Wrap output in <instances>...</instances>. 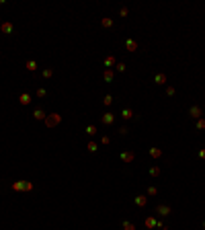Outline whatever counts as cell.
<instances>
[{"label": "cell", "mask_w": 205, "mask_h": 230, "mask_svg": "<svg viewBox=\"0 0 205 230\" xmlns=\"http://www.w3.org/2000/svg\"><path fill=\"white\" fill-rule=\"evenodd\" d=\"M197 130H205V119H197Z\"/></svg>", "instance_id": "obj_27"}, {"label": "cell", "mask_w": 205, "mask_h": 230, "mask_svg": "<svg viewBox=\"0 0 205 230\" xmlns=\"http://www.w3.org/2000/svg\"><path fill=\"white\" fill-rule=\"evenodd\" d=\"M0 29H2V33L10 35V33H12V23H2V27H0Z\"/></svg>", "instance_id": "obj_11"}, {"label": "cell", "mask_w": 205, "mask_h": 230, "mask_svg": "<svg viewBox=\"0 0 205 230\" xmlns=\"http://www.w3.org/2000/svg\"><path fill=\"white\" fill-rule=\"evenodd\" d=\"M148 152H150L152 158H160V156H162V150H160V148H150Z\"/></svg>", "instance_id": "obj_13"}, {"label": "cell", "mask_w": 205, "mask_h": 230, "mask_svg": "<svg viewBox=\"0 0 205 230\" xmlns=\"http://www.w3.org/2000/svg\"><path fill=\"white\" fill-rule=\"evenodd\" d=\"M166 80H168V76H166V74H156V78H154V82H156V84H166Z\"/></svg>", "instance_id": "obj_9"}, {"label": "cell", "mask_w": 205, "mask_h": 230, "mask_svg": "<svg viewBox=\"0 0 205 230\" xmlns=\"http://www.w3.org/2000/svg\"><path fill=\"white\" fill-rule=\"evenodd\" d=\"M166 94L172 97V94H174V87H168V89H166Z\"/></svg>", "instance_id": "obj_32"}, {"label": "cell", "mask_w": 205, "mask_h": 230, "mask_svg": "<svg viewBox=\"0 0 205 230\" xmlns=\"http://www.w3.org/2000/svg\"><path fill=\"white\" fill-rule=\"evenodd\" d=\"M189 115H191L193 119H201L203 111H201V107H199V105H193V107H191V111H189Z\"/></svg>", "instance_id": "obj_2"}, {"label": "cell", "mask_w": 205, "mask_h": 230, "mask_svg": "<svg viewBox=\"0 0 205 230\" xmlns=\"http://www.w3.org/2000/svg\"><path fill=\"white\" fill-rule=\"evenodd\" d=\"M119 14H121V17H127V14H129V10H127V8H125V6H123L121 10H119Z\"/></svg>", "instance_id": "obj_31"}, {"label": "cell", "mask_w": 205, "mask_h": 230, "mask_svg": "<svg viewBox=\"0 0 205 230\" xmlns=\"http://www.w3.org/2000/svg\"><path fill=\"white\" fill-rule=\"evenodd\" d=\"M25 66H27V70H29V72H35V70H37V62H35V60H29Z\"/></svg>", "instance_id": "obj_14"}, {"label": "cell", "mask_w": 205, "mask_h": 230, "mask_svg": "<svg viewBox=\"0 0 205 230\" xmlns=\"http://www.w3.org/2000/svg\"><path fill=\"white\" fill-rule=\"evenodd\" d=\"M156 193H158V189H156V187H148V195H150V197H152V195H156Z\"/></svg>", "instance_id": "obj_29"}, {"label": "cell", "mask_w": 205, "mask_h": 230, "mask_svg": "<svg viewBox=\"0 0 205 230\" xmlns=\"http://www.w3.org/2000/svg\"><path fill=\"white\" fill-rule=\"evenodd\" d=\"M47 92H45V89H37V97H45Z\"/></svg>", "instance_id": "obj_33"}, {"label": "cell", "mask_w": 205, "mask_h": 230, "mask_svg": "<svg viewBox=\"0 0 205 230\" xmlns=\"http://www.w3.org/2000/svg\"><path fill=\"white\" fill-rule=\"evenodd\" d=\"M33 117H35V119H43V121H45V117H47V115H45V111H43V109H35V111H33Z\"/></svg>", "instance_id": "obj_8"}, {"label": "cell", "mask_w": 205, "mask_h": 230, "mask_svg": "<svg viewBox=\"0 0 205 230\" xmlns=\"http://www.w3.org/2000/svg\"><path fill=\"white\" fill-rule=\"evenodd\" d=\"M203 228H205V222H203Z\"/></svg>", "instance_id": "obj_36"}, {"label": "cell", "mask_w": 205, "mask_h": 230, "mask_svg": "<svg viewBox=\"0 0 205 230\" xmlns=\"http://www.w3.org/2000/svg\"><path fill=\"white\" fill-rule=\"evenodd\" d=\"M12 189H14V191H23V189H25V181H14V183H12Z\"/></svg>", "instance_id": "obj_15"}, {"label": "cell", "mask_w": 205, "mask_h": 230, "mask_svg": "<svg viewBox=\"0 0 205 230\" xmlns=\"http://www.w3.org/2000/svg\"><path fill=\"white\" fill-rule=\"evenodd\" d=\"M144 224H146V228H154L158 222H156L154 218H146V220H144Z\"/></svg>", "instance_id": "obj_17"}, {"label": "cell", "mask_w": 205, "mask_h": 230, "mask_svg": "<svg viewBox=\"0 0 205 230\" xmlns=\"http://www.w3.org/2000/svg\"><path fill=\"white\" fill-rule=\"evenodd\" d=\"M111 103H113V97H111V94H105V97H103V105H107V107H109Z\"/></svg>", "instance_id": "obj_20"}, {"label": "cell", "mask_w": 205, "mask_h": 230, "mask_svg": "<svg viewBox=\"0 0 205 230\" xmlns=\"http://www.w3.org/2000/svg\"><path fill=\"white\" fill-rule=\"evenodd\" d=\"M115 64H117L115 56H107V58H105V66H107V68H111V66H115Z\"/></svg>", "instance_id": "obj_12"}, {"label": "cell", "mask_w": 205, "mask_h": 230, "mask_svg": "<svg viewBox=\"0 0 205 230\" xmlns=\"http://www.w3.org/2000/svg\"><path fill=\"white\" fill-rule=\"evenodd\" d=\"M101 144H103V146L111 144V138H109V136H103V138H101Z\"/></svg>", "instance_id": "obj_28"}, {"label": "cell", "mask_w": 205, "mask_h": 230, "mask_svg": "<svg viewBox=\"0 0 205 230\" xmlns=\"http://www.w3.org/2000/svg\"><path fill=\"white\" fill-rule=\"evenodd\" d=\"M113 121H115V113H111V111L103 113V123H105V125H111Z\"/></svg>", "instance_id": "obj_3"}, {"label": "cell", "mask_w": 205, "mask_h": 230, "mask_svg": "<svg viewBox=\"0 0 205 230\" xmlns=\"http://www.w3.org/2000/svg\"><path fill=\"white\" fill-rule=\"evenodd\" d=\"M146 203H148V197H146V195H137V197H135V205H137V208H144Z\"/></svg>", "instance_id": "obj_7"}, {"label": "cell", "mask_w": 205, "mask_h": 230, "mask_svg": "<svg viewBox=\"0 0 205 230\" xmlns=\"http://www.w3.org/2000/svg\"><path fill=\"white\" fill-rule=\"evenodd\" d=\"M51 76H53V70H51V68L43 70V78H51Z\"/></svg>", "instance_id": "obj_25"}, {"label": "cell", "mask_w": 205, "mask_h": 230, "mask_svg": "<svg viewBox=\"0 0 205 230\" xmlns=\"http://www.w3.org/2000/svg\"><path fill=\"white\" fill-rule=\"evenodd\" d=\"M119 158H121L123 162H133V160H135V154H133V152H121Z\"/></svg>", "instance_id": "obj_4"}, {"label": "cell", "mask_w": 205, "mask_h": 230, "mask_svg": "<svg viewBox=\"0 0 205 230\" xmlns=\"http://www.w3.org/2000/svg\"><path fill=\"white\" fill-rule=\"evenodd\" d=\"M19 101H21V105H29V103H31V94H29V92H21Z\"/></svg>", "instance_id": "obj_6"}, {"label": "cell", "mask_w": 205, "mask_h": 230, "mask_svg": "<svg viewBox=\"0 0 205 230\" xmlns=\"http://www.w3.org/2000/svg\"><path fill=\"white\" fill-rule=\"evenodd\" d=\"M101 25H103V27H107V29H109V27H113V21H111V19H109V17H103V21H101Z\"/></svg>", "instance_id": "obj_19"}, {"label": "cell", "mask_w": 205, "mask_h": 230, "mask_svg": "<svg viewBox=\"0 0 205 230\" xmlns=\"http://www.w3.org/2000/svg\"><path fill=\"white\" fill-rule=\"evenodd\" d=\"M105 80H107V82L113 80V70H105Z\"/></svg>", "instance_id": "obj_22"}, {"label": "cell", "mask_w": 205, "mask_h": 230, "mask_svg": "<svg viewBox=\"0 0 205 230\" xmlns=\"http://www.w3.org/2000/svg\"><path fill=\"white\" fill-rule=\"evenodd\" d=\"M33 189V183L31 181H25V191H31Z\"/></svg>", "instance_id": "obj_30"}, {"label": "cell", "mask_w": 205, "mask_h": 230, "mask_svg": "<svg viewBox=\"0 0 205 230\" xmlns=\"http://www.w3.org/2000/svg\"><path fill=\"white\" fill-rule=\"evenodd\" d=\"M86 134H88V136H94V134H96V125H86Z\"/></svg>", "instance_id": "obj_21"}, {"label": "cell", "mask_w": 205, "mask_h": 230, "mask_svg": "<svg viewBox=\"0 0 205 230\" xmlns=\"http://www.w3.org/2000/svg\"><path fill=\"white\" fill-rule=\"evenodd\" d=\"M127 132H129V130H127V128H119V134H121V136H125V134H127Z\"/></svg>", "instance_id": "obj_34"}, {"label": "cell", "mask_w": 205, "mask_h": 230, "mask_svg": "<svg viewBox=\"0 0 205 230\" xmlns=\"http://www.w3.org/2000/svg\"><path fill=\"white\" fill-rule=\"evenodd\" d=\"M125 47H127V51H135V49H137V43H135L133 39H127V41H125Z\"/></svg>", "instance_id": "obj_10"}, {"label": "cell", "mask_w": 205, "mask_h": 230, "mask_svg": "<svg viewBox=\"0 0 205 230\" xmlns=\"http://www.w3.org/2000/svg\"><path fill=\"white\" fill-rule=\"evenodd\" d=\"M115 70H117V72H123V70H125V64H123V62H117V64H115Z\"/></svg>", "instance_id": "obj_26"}, {"label": "cell", "mask_w": 205, "mask_h": 230, "mask_svg": "<svg viewBox=\"0 0 205 230\" xmlns=\"http://www.w3.org/2000/svg\"><path fill=\"white\" fill-rule=\"evenodd\" d=\"M121 117H123V119H131V117H133V111H131V109H123V111H121Z\"/></svg>", "instance_id": "obj_18"}, {"label": "cell", "mask_w": 205, "mask_h": 230, "mask_svg": "<svg viewBox=\"0 0 205 230\" xmlns=\"http://www.w3.org/2000/svg\"><path fill=\"white\" fill-rule=\"evenodd\" d=\"M123 230H135V224H131V222H123Z\"/></svg>", "instance_id": "obj_24"}, {"label": "cell", "mask_w": 205, "mask_h": 230, "mask_svg": "<svg viewBox=\"0 0 205 230\" xmlns=\"http://www.w3.org/2000/svg\"><path fill=\"white\" fill-rule=\"evenodd\" d=\"M86 150H88V152H96V150H99V144H96V142H88V144H86Z\"/></svg>", "instance_id": "obj_16"}, {"label": "cell", "mask_w": 205, "mask_h": 230, "mask_svg": "<svg viewBox=\"0 0 205 230\" xmlns=\"http://www.w3.org/2000/svg\"><path fill=\"white\" fill-rule=\"evenodd\" d=\"M156 212H158L160 216H168V214H170V205H166V203H160V205L156 208Z\"/></svg>", "instance_id": "obj_5"}, {"label": "cell", "mask_w": 205, "mask_h": 230, "mask_svg": "<svg viewBox=\"0 0 205 230\" xmlns=\"http://www.w3.org/2000/svg\"><path fill=\"white\" fill-rule=\"evenodd\" d=\"M150 175H152V177H158V175H160V167H152V169H150Z\"/></svg>", "instance_id": "obj_23"}, {"label": "cell", "mask_w": 205, "mask_h": 230, "mask_svg": "<svg viewBox=\"0 0 205 230\" xmlns=\"http://www.w3.org/2000/svg\"><path fill=\"white\" fill-rule=\"evenodd\" d=\"M199 158H203V160H205V148H201V150H199Z\"/></svg>", "instance_id": "obj_35"}, {"label": "cell", "mask_w": 205, "mask_h": 230, "mask_svg": "<svg viewBox=\"0 0 205 230\" xmlns=\"http://www.w3.org/2000/svg\"><path fill=\"white\" fill-rule=\"evenodd\" d=\"M60 121H62V115H58V113H51V115L45 117V125H47V128H53V125H58Z\"/></svg>", "instance_id": "obj_1"}]
</instances>
